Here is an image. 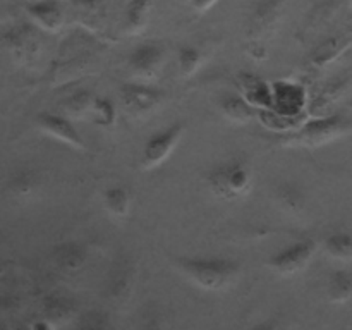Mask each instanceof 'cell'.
<instances>
[{
    "mask_svg": "<svg viewBox=\"0 0 352 330\" xmlns=\"http://www.w3.org/2000/svg\"><path fill=\"white\" fill-rule=\"evenodd\" d=\"M175 267L205 291H223L237 278L241 265L226 256H179Z\"/></svg>",
    "mask_w": 352,
    "mask_h": 330,
    "instance_id": "1",
    "label": "cell"
},
{
    "mask_svg": "<svg viewBox=\"0 0 352 330\" xmlns=\"http://www.w3.org/2000/svg\"><path fill=\"white\" fill-rule=\"evenodd\" d=\"M206 186L215 198L222 201H236L251 192L253 168L244 158H229L208 168Z\"/></svg>",
    "mask_w": 352,
    "mask_h": 330,
    "instance_id": "2",
    "label": "cell"
},
{
    "mask_svg": "<svg viewBox=\"0 0 352 330\" xmlns=\"http://www.w3.org/2000/svg\"><path fill=\"white\" fill-rule=\"evenodd\" d=\"M352 131V119L342 113H327L306 120L291 134L289 143L305 148H318L329 144Z\"/></svg>",
    "mask_w": 352,
    "mask_h": 330,
    "instance_id": "3",
    "label": "cell"
},
{
    "mask_svg": "<svg viewBox=\"0 0 352 330\" xmlns=\"http://www.w3.org/2000/svg\"><path fill=\"white\" fill-rule=\"evenodd\" d=\"M184 131V122H172L170 126L150 134L148 140L144 141L143 151H141V167L144 170H153V168L160 167L164 162H167V158L170 157L172 151L181 141Z\"/></svg>",
    "mask_w": 352,
    "mask_h": 330,
    "instance_id": "4",
    "label": "cell"
},
{
    "mask_svg": "<svg viewBox=\"0 0 352 330\" xmlns=\"http://www.w3.org/2000/svg\"><path fill=\"white\" fill-rule=\"evenodd\" d=\"M316 251V243L309 237L299 239L289 246L282 248L275 254L268 258V267L280 275H294L298 272L305 270L311 261L313 254Z\"/></svg>",
    "mask_w": 352,
    "mask_h": 330,
    "instance_id": "5",
    "label": "cell"
},
{
    "mask_svg": "<svg viewBox=\"0 0 352 330\" xmlns=\"http://www.w3.org/2000/svg\"><path fill=\"white\" fill-rule=\"evenodd\" d=\"M164 60V47L157 41H148V43H141L131 50L129 57H127V65L134 76L144 79V81H150V79L157 78Z\"/></svg>",
    "mask_w": 352,
    "mask_h": 330,
    "instance_id": "6",
    "label": "cell"
},
{
    "mask_svg": "<svg viewBox=\"0 0 352 330\" xmlns=\"http://www.w3.org/2000/svg\"><path fill=\"white\" fill-rule=\"evenodd\" d=\"M124 107L133 113H146L157 109L165 93L146 82H124L119 88Z\"/></svg>",
    "mask_w": 352,
    "mask_h": 330,
    "instance_id": "7",
    "label": "cell"
},
{
    "mask_svg": "<svg viewBox=\"0 0 352 330\" xmlns=\"http://www.w3.org/2000/svg\"><path fill=\"white\" fill-rule=\"evenodd\" d=\"M284 0H256L251 10L250 38L253 43H263L265 36L272 33L282 16Z\"/></svg>",
    "mask_w": 352,
    "mask_h": 330,
    "instance_id": "8",
    "label": "cell"
},
{
    "mask_svg": "<svg viewBox=\"0 0 352 330\" xmlns=\"http://www.w3.org/2000/svg\"><path fill=\"white\" fill-rule=\"evenodd\" d=\"M36 124L41 131H45V133L48 134V136L69 144V146H72L74 150L86 151L85 140H82L81 133H79L78 127L72 124V120L69 119V117L62 116V113L41 112L40 116L36 117Z\"/></svg>",
    "mask_w": 352,
    "mask_h": 330,
    "instance_id": "9",
    "label": "cell"
},
{
    "mask_svg": "<svg viewBox=\"0 0 352 330\" xmlns=\"http://www.w3.org/2000/svg\"><path fill=\"white\" fill-rule=\"evenodd\" d=\"M352 48V31H346V33L333 34V36L325 38L320 41L308 55V65L313 71H323L339 60L347 50Z\"/></svg>",
    "mask_w": 352,
    "mask_h": 330,
    "instance_id": "10",
    "label": "cell"
},
{
    "mask_svg": "<svg viewBox=\"0 0 352 330\" xmlns=\"http://www.w3.org/2000/svg\"><path fill=\"white\" fill-rule=\"evenodd\" d=\"M236 85L241 95L256 110L274 109V86L268 85L261 76L254 72H239Z\"/></svg>",
    "mask_w": 352,
    "mask_h": 330,
    "instance_id": "11",
    "label": "cell"
},
{
    "mask_svg": "<svg viewBox=\"0 0 352 330\" xmlns=\"http://www.w3.org/2000/svg\"><path fill=\"white\" fill-rule=\"evenodd\" d=\"M306 91L292 81H277L274 85V110L287 117H301L306 107Z\"/></svg>",
    "mask_w": 352,
    "mask_h": 330,
    "instance_id": "12",
    "label": "cell"
},
{
    "mask_svg": "<svg viewBox=\"0 0 352 330\" xmlns=\"http://www.w3.org/2000/svg\"><path fill=\"white\" fill-rule=\"evenodd\" d=\"M134 284V265L129 258L122 256L116 260L112 272L109 274L107 282V294L117 302L126 301L127 296L133 291Z\"/></svg>",
    "mask_w": 352,
    "mask_h": 330,
    "instance_id": "13",
    "label": "cell"
},
{
    "mask_svg": "<svg viewBox=\"0 0 352 330\" xmlns=\"http://www.w3.org/2000/svg\"><path fill=\"white\" fill-rule=\"evenodd\" d=\"M52 260L60 270L74 274L85 267L88 260V250L78 241H64L52 248Z\"/></svg>",
    "mask_w": 352,
    "mask_h": 330,
    "instance_id": "14",
    "label": "cell"
},
{
    "mask_svg": "<svg viewBox=\"0 0 352 330\" xmlns=\"http://www.w3.org/2000/svg\"><path fill=\"white\" fill-rule=\"evenodd\" d=\"M3 40H6V47L9 48L12 57H16V60L21 62H30L31 58L36 57L38 50H40L36 34L28 26L14 28L3 36Z\"/></svg>",
    "mask_w": 352,
    "mask_h": 330,
    "instance_id": "15",
    "label": "cell"
},
{
    "mask_svg": "<svg viewBox=\"0 0 352 330\" xmlns=\"http://www.w3.org/2000/svg\"><path fill=\"white\" fill-rule=\"evenodd\" d=\"M28 14L31 19L36 23L38 28L45 31L55 33L64 24V10L57 0H40V2H33L26 7Z\"/></svg>",
    "mask_w": 352,
    "mask_h": 330,
    "instance_id": "16",
    "label": "cell"
},
{
    "mask_svg": "<svg viewBox=\"0 0 352 330\" xmlns=\"http://www.w3.org/2000/svg\"><path fill=\"white\" fill-rule=\"evenodd\" d=\"M219 109L230 122L250 124L258 117V110L241 93H226L219 100Z\"/></svg>",
    "mask_w": 352,
    "mask_h": 330,
    "instance_id": "17",
    "label": "cell"
},
{
    "mask_svg": "<svg viewBox=\"0 0 352 330\" xmlns=\"http://www.w3.org/2000/svg\"><path fill=\"white\" fill-rule=\"evenodd\" d=\"M40 184V174L33 167H21L7 179V192L16 199H30Z\"/></svg>",
    "mask_w": 352,
    "mask_h": 330,
    "instance_id": "18",
    "label": "cell"
},
{
    "mask_svg": "<svg viewBox=\"0 0 352 330\" xmlns=\"http://www.w3.org/2000/svg\"><path fill=\"white\" fill-rule=\"evenodd\" d=\"M274 195L278 206L287 213H292V215L301 213L306 208V203H308L306 191L296 181H280L275 186Z\"/></svg>",
    "mask_w": 352,
    "mask_h": 330,
    "instance_id": "19",
    "label": "cell"
},
{
    "mask_svg": "<svg viewBox=\"0 0 352 330\" xmlns=\"http://www.w3.org/2000/svg\"><path fill=\"white\" fill-rule=\"evenodd\" d=\"M347 78H337L333 81L327 82L311 100H309L308 109L311 112L316 113V117L327 116L329 113V109H332L333 103L342 96V93L346 91L347 88Z\"/></svg>",
    "mask_w": 352,
    "mask_h": 330,
    "instance_id": "20",
    "label": "cell"
},
{
    "mask_svg": "<svg viewBox=\"0 0 352 330\" xmlns=\"http://www.w3.org/2000/svg\"><path fill=\"white\" fill-rule=\"evenodd\" d=\"M131 192L129 189L124 188V186H110L103 191L102 195V203L103 208L107 210V213L116 219H124L127 217L131 210Z\"/></svg>",
    "mask_w": 352,
    "mask_h": 330,
    "instance_id": "21",
    "label": "cell"
},
{
    "mask_svg": "<svg viewBox=\"0 0 352 330\" xmlns=\"http://www.w3.org/2000/svg\"><path fill=\"white\" fill-rule=\"evenodd\" d=\"M327 298L333 305H342L352 298V274L347 270H333L327 282Z\"/></svg>",
    "mask_w": 352,
    "mask_h": 330,
    "instance_id": "22",
    "label": "cell"
},
{
    "mask_svg": "<svg viewBox=\"0 0 352 330\" xmlns=\"http://www.w3.org/2000/svg\"><path fill=\"white\" fill-rule=\"evenodd\" d=\"M153 2L151 0H131L126 7V24L131 33H141L150 23Z\"/></svg>",
    "mask_w": 352,
    "mask_h": 330,
    "instance_id": "23",
    "label": "cell"
},
{
    "mask_svg": "<svg viewBox=\"0 0 352 330\" xmlns=\"http://www.w3.org/2000/svg\"><path fill=\"white\" fill-rule=\"evenodd\" d=\"M323 246H325L327 253L336 260H352V232L349 230H336V232L329 234Z\"/></svg>",
    "mask_w": 352,
    "mask_h": 330,
    "instance_id": "24",
    "label": "cell"
},
{
    "mask_svg": "<svg viewBox=\"0 0 352 330\" xmlns=\"http://www.w3.org/2000/svg\"><path fill=\"white\" fill-rule=\"evenodd\" d=\"M258 119L261 120L265 127L270 131H277V133H287V131H298L302 126V116L301 117H287L278 113L277 110H258Z\"/></svg>",
    "mask_w": 352,
    "mask_h": 330,
    "instance_id": "25",
    "label": "cell"
},
{
    "mask_svg": "<svg viewBox=\"0 0 352 330\" xmlns=\"http://www.w3.org/2000/svg\"><path fill=\"white\" fill-rule=\"evenodd\" d=\"M74 10L81 24L98 30L103 21V7L100 0H74Z\"/></svg>",
    "mask_w": 352,
    "mask_h": 330,
    "instance_id": "26",
    "label": "cell"
},
{
    "mask_svg": "<svg viewBox=\"0 0 352 330\" xmlns=\"http://www.w3.org/2000/svg\"><path fill=\"white\" fill-rule=\"evenodd\" d=\"M43 318L50 320L52 323H62L65 320L71 318V315L74 313V306L69 299L62 298V296H50L43 301Z\"/></svg>",
    "mask_w": 352,
    "mask_h": 330,
    "instance_id": "27",
    "label": "cell"
},
{
    "mask_svg": "<svg viewBox=\"0 0 352 330\" xmlns=\"http://www.w3.org/2000/svg\"><path fill=\"white\" fill-rule=\"evenodd\" d=\"M93 119L98 126L105 127V129H110V127L116 126L117 120V110L116 105L110 98L107 96H95V102H93L91 107Z\"/></svg>",
    "mask_w": 352,
    "mask_h": 330,
    "instance_id": "28",
    "label": "cell"
},
{
    "mask_svg": "<svg viewBox=\"0 0 352 330\" xmlns=\"http://www.w3.org/2000/svg\"><path fill=\"white\" fill-rule=\"evenodd\" d=\"M203 62V55L198 48L195 47H182L179 50L177 55V64H179V71L184 78H191L192 74H196V71L199 69Z\"/></svg>",
    "mask_w": 352,
    "mask_h": 330,
    "instance_id": "29",
    "label": "cell"
},
{
    "mask_svg": "<svg viewBox=\"0 0 352 330\" xmlns=\"http://www.w3.org/2000/svg\"><path fill=\"white\" fill-rule=\"evenodd\" d=\"M93 102H95V96L88 91V89H79V91L72 93L64 103L65 112L71 113V116H85V113L91 112Z\"/></svg>",
    "mask_w": 352,
    "mask_h": 330,
    "instance_id": "30",
    "label": "cell"
},
{
    "mask_svg": "<svg viewBox=\"0 0 352 330\" xmlns=\"http://www.w3.org/2000/svg\"><path fill=\"white\" fill-rule=\"evenodd\" d=\"M141 330H164V322H162L160 313L155 308H151V306L144 311Z\"/></svg>",
    "mask_w": 352,
    "mask_h": 330,
    "instance_id": "31",
    "label": "cell"
},
{
    "mask_svg": "<svg viewBox=\"0 0 352 330\" xmlns=\"http://www.w3.org/2000/svg\"><path fill=\"white\" fill-rule=\"evenodd\" d=\"M250 330H284L278 318H265L254 323Z\"/></svg>",
    "mask_w": 352,
    "mask_h": 330,
    "instance_id": "32",
    "label": "cell"
},
{
    "mask_svg": "<svg viewBox=\"0 0 352 330\" xmlns=\"http://www.w3.org/2000/svg\"><path fill=\"white\" fill-rule=\"evenodd\" d=\"M30 330H55V323H52L50 320H47L41 316V318L34 320V322L31 323Z\"/></svg>",
    "mask_w": 352,
    "mask_h": 330,
    "instance_id": "33",
    "label": "cell"
},
{
    "mask_svg": "<svg viewBox=\"0 0 352 330\" xmlns=\"http://www.w3.org/2000/svg\"><path fill=\"white\" fill-rule=\"evenodd\" d=\"M217 2H219V0H192V7H195V10H198V12H206V10L212 9Z\"/></svg>",
    "mask_w": 352,
    "mask_h": 330,
    "instance_id": "34",
    "label": "cell"
},
{
    "mask_svg": "<svg viewBox=\"0 0 352 330\" xmlns=\"http://www.w3.org/2000/svg\"><path fill=\"white\" fill-rule=\"evenodd\" d=\"M351 3H352V0H351Z\"/></svg>",
    "mask_w": 352,
    "mask_h": 330,
    "instance_id": "35",
    "label": "cell"
}]
</instances>
